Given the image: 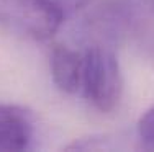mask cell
<instances>
[{
  "label": "cell",
  "instance_id": "5",
  "mask_svg": "<svg viewBox=\"0 0 154 152\" xmlns=\"http://www.w3.org/2000/svg\"><path fill=\"white\" fill-rule=\"evenodd\" d=\"M138 136L143 147L154 151V105L143 113L138 123Z\"/></svg>",
  "mask_w": 154,
  "mask_h": 152
},
{
  "label": "cell",
  "instance_id": "3",
  "mask_svg": "<svg viewBox=\"0 0 154 152\" xmlns=\"http://www.w3.org/2000/svg\"><path fill=\"white\" fill-rule=\"evenodd\" d=\"M35 139V118L18 105H0V152L31 149Z\"/></svg>",
  "mask_w": 154,
  "mask_h": 152
},
{
  "label": "cell",
  "instance_id": "1",
  "mask_svg": "<svg viewBox=\"0 0 154 152\" xmlns=\"http://www.w3.org/2000/svg\"><path fill=\"white\" fill-rule=\"evenodd\" d=\"M80 92L102 113H112L118 106L123 95V75L118 59L108 48L85 49Z\"/></svg>",
  "mask_w": 154,
  "mask_h": 152
},
{
  "label": "cell",
  "instance_id": "2",
  "mask_svg": "<svg viewBox=\"0 0 154 152\" xmlns=\"http://www.w3.org/2000/svg\"><path fill=\"white\" fill-rule=\"evenodd\" d=\"M64 18L66 12L57 0H0V25L25 38H53Z\"/></svg>",
  "mask_w": 154,
  "mask_h": 152
},
{
  "label": "cell",
  "instance_id": "4",
  "mask_svg": "<svg viewBox=\"0 0 154 152\" xmlns=\"http://www.w3.org/2000/svg\"><path fill=\"white\" fill-rule=\"evenodd\" d=\"M84 52L67 48L54 46L51 52V75L56 87L64 93H77L82 85Z\"/></svg>",
  "mask_w": 154,
  "mask_h": 152
}]
</instances>
